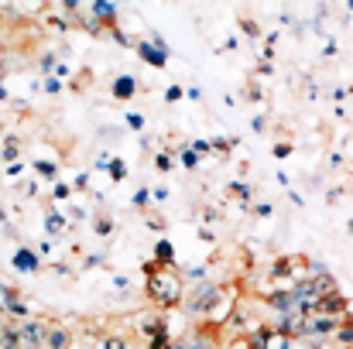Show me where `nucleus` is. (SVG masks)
<instances>
[{
  "label": "nucleus",
  "mask_w": 353,
  "mask_h": 349,
  "mask_svg": "<svg viewBox=\"0 0 353 349\" xmlns=\"http://www.w3.org/2000/svg\"><path fill=\"white\" fill-rule=\"evenodd\" d=\"M144 274H148V295H151V302H154V305L172 308V305H179V302H182V281H179V274H175L172 267L148 264V267H144Z\"/></svg>",
  "instance_id": "nucleus-1"
},
{
  "label": "nucleus",
  "mask_w": 353,
  "mask_h": 349,
  "mask_svg": "<svg viewBox=\"0 0 353 349\" xmlns=\"http://www.w3.org/2000/svg\"><path fill=\"white\" fill-rule=\"evenodd\" d=\"M220 295H223V288L216 281H199V284H192V295L185 302V312L189 315H210V308L220 305Z\"/></svg>",
  "instance_id": "nucleus-2"
},
{
  "label": "nucleus",
  "mask_w": 353,
  "mask_h": 349,
  "mask_svg": "<svg viewBox=\"0 0 353 349\" xmlns=\"http://www.w3.org/2000/svg\"><path fill=\"white\" fill-rule=\"evenodd\" d=\"M45 336H48V322H41V319H24L17 329L21 349H45Z\"/></svg>",
  "instance_id": "nucleus-3"
},
{
  "label": "nucleus",
  "mask_w": 353,
  "mask_h": 349,
  "mask_svg": "<svg viewBox=\"0 0 353 349\" xmlns=\"http://www.w3.org/2000/svg\"><path fill=\"white\" fill-rule=\"evenodd\" d=\"M312 315H326V319H340V322H343V315H347V298H343L340 291H330V295H323V298L312 302Z\"/></svg>",
  "instance_id": "nucleus-4"
},
{
  "label": "nucleus",
  "mask_w": 353,
  "mask_h": 349,
  "mask_svg": "<svg viewBox=\"0 0 353 349\" xmlns=\"http://www.w3.org/2000/svg\"><path fill=\"white\" fill-rule=\"evenodd\" d=\"M134 48H137V55H141L148 65H158V69H161L165 59H168V45H165V38H158V34L148 38V41H137Z\"/></svg>",
  "instance_id": "nucleus-5"
},
{
  "label": "nucleus",
  "mask_w": 353,
  "mask_h": 349,
  "mask_svg": "<svg viewBox=\"0 0 353 349\" xmlns=\"http://www.w3.org/2000/svg\"><path fill=\"white\" fill-rule=\"evenodd\" d=\"M0 312H10V315H17V319H28L24 298H21L14 288H7V284H0Z\"/></svg>",
  "instance_id": "nucleus-6"
},
{
  "label": "nucleus",
  "mask_w": 353,
  "mask_h": 349,
  "mask_svg": "<svg viewBox=\"0 0 353 349\" xmlns=\"http://www.w3.org/2000/svg\"><path fill=\"white\" fill-rule=\"evenodd\" d=\"M90 14L103 24V28H114L117 24V3H107V0H97V3H90Z\"/></svg>",
  "instance_id": "nucleus-7"
},
{
  "label": "nucleus",
  "mask_w": 353,
  "mask_h": 349,
  "mask_svg": "<svg viewBox=\"0 0 353 349\" xmlns=\"http://www.w3.org/2000/svg\"><path fill=\"white\" fill-rule=\"evenodd\" d=\"M72 346V332L65 326H48V336H45V349H69Z\"/></svg>",
  "instance_id": "nucleus-8"
},
{
  "label": "nucleus",
  "mask_w": 353,
  "mask_h": 349,
  "mask_svg": "<svg viewBox=\"0 0 353 349\" xmlns=\"http://www.w3.org/2000/svg\"><path fill=\"white\" fill-rule=\"evenodd\" d=\"M154 264H161V267H175V246H172L168 240H158V246H154Z\"/></svg>",
  "instance_id": "nucleus-9"
},
{
  "label": "nucleus",
  "mask_w": 353,
  "mask_h": 349,
  "mask_svg": "<svg viewBox=\"0 0 353 349\" xmlns=\"http://www.w3.org/2000/svg\"><path fill=\"white\" fill-rule=\"evenodd\" d=\"M14 267H17V271H28V274L38 271V253H31L28 246H21V250L14 253Z\"/></svg>",
  "instance_id": "nucleus-10"
},
{
  "label": "nucleus",
  "mask_w": 353,
  "mask_h": 349,
  "mask_svg": "<svg viewBox=\"0 0 353 349\" xmlns=\"http://www.w3.org/2000/svg\"><path fill=\"white\" fill-rule=\"evenodd\" d=\"M134 93H137V79L134 76H120L114 83V100H130Z\"/></svg>",
  "instance_id": "nucleus-11"
},
{
  "label": "nucleus",
  "mask_w": 353,
  "mask_h": 349,
  "mask_svg": "<svg viewBox=\"0 0 353 349\" xmlns=\"http://www.w3.org/2000/svg\"><path fill=\"white\" fill-rule=\"evenodd\" d=\"M45 230L52 233V236H59V233L65 230V220H62L59 213H48V216H45Z\"/></svg>",
  "instance_id": "nucleus-12"
},
{
  "label": "nucleus",
  "mask_w": 353,
  "mask_h": 349,
  "mask_svg": "<svg viewBox=\"0 0 353 349\" xmlns=\"http://www.w3.org/2000/svg\"><path fill=\"white\" fill-rule=\"evenodd\" d=\"M107 168H110L114 182H120V178H127V165H123L120 158H110V161H107Z\"/></svg>",
  "instance_id": "nucleus-13"
},
{
  "label": "nucleus",
  "mask_w": 353,
  "mask_h": 349,
  "mask_svg": "<svg viewBox=\"0 0 353 349\" xmlns=\"http://www.w3.org/2000/svg\"><path fill=\"white\" fill-rule=\"evenodd\" d=\"M100 349H130V346H127L123 336H107V339L100 343Z\"/></svg>",
  "instance_id": "nucleus-14"
},
{
  "label": "nucleus",
  "mask_w": 353,
  "mask_h": 349,
  "mask_svg": "<svg viewBox=\"0 0 353 349\" xmlns=\"http://www.w3.org/2000/svg\"><path fill=\"white\" fill-rule=\"evenodd\" d=\"M34 168H38V175H41V178H55V175H59V168H55V165H48V161H38Z\"/></svg>",
  "instance_id": "nucleus-15"
},
{
  "label": "nucleus",
  "mask_w": 353,
  "mask_h": 349,
  "mask_svg": "<svg viewBox=\"0 0 353 349\" xmlns=\"http://www.w3.org/2000/svg\"><path fill=\"white\" fill-rule=\"evenodd\" d=\"M185 277H189L192 284H199V281H206V267H189V271H185Z\"/></svg>",
  "instance_id": "nucleus-16"
},
{
  "label": "nucleus",
  "mask_w": 353,
  "mask_h": 349,
  "mask_svg": "<svg viewBox=\"0 0 353 349\" xmlns=\"http://www.w3.org/2000/svg\"><path fill=\"white\" fill-rule=\"evenodd\" d=\"M127 127H130V130H141V127H144V116L141 114H127Z\"/></svg>",
  "instance_id": "nucleus-17"
},
{
  "label": "nucleus",
  "mask_w": 353,
  "mask_h": 349,
  "mask_svg": "<svg viewBox=\"0 0 353 349\" xmlns=\"http://www.w3.org/2000/svg\"><path fill=\"white\" fill-rule=\"evenodd\" d=\"M17 158V140H7V147H3V161H14Z\"/></svg>",
  "instance_id": "nucleus-18"
},
{
  "label": "nucleus",
  "mask_w": 353,
  "mask_h": 349,
  "mask_svg": "<svg viewBox=\"0 0 353 349\" xmlns=\"http://www.w3.org/2000/svg\"><path fill=\"white\" fill-rule=\"evenodd\" d=\"M196 161H199L196 151H182V165H185V168H196Z\"/></svg>",
  "instance_id": "nucleus-19"
},
{
  "label": "nucleus",
  "mask_w": 353,
  "mask_h": 349,
  "mask_svg": "<svg viewBox=\"0 0 353 349\" xmlns=\"http://www.w3.org/2000/svg\"><path fill=\"white\" fill-rule=\"evenodd\" d=\"M154 165H158V171H168V168H172V158H168V154H158Z\"/></svg>",
  "instance_id": "nucleus-20"
},
{
  "label": "nucleus",
  "mask_w": 353,
  "mask_h": 349,
  "mask_svg": "<svg viewBox=\"0 0 353 349\" xmlns=\"http://www.w3.org/2000/svg\"><path fill=\"white\" fill-rule=\"evenodd\" d=\"M148 199H151V195H148V192L141 189V192L134 195V206H137V209H144V206H148Z\"/></svg>",
  "instance_id": "nucleus-21"
},
{
  "label": "nucleus",
  "mask_w": 353,
  "mask_h": 349,
  "mask_svg": "<svg viewBox=\"0 0 353 349\" xmlns=\"http://www.w3.org/2000/svg\"><path fill=\"white\" fill-rule=\"evenodd\" d=\"M110 230H114V223H110V220H100V223H97V233H100V236H107Z\"/></svg>",
  "instance_id": "nucleus-22"
},
{
  "label": "nucleus",
  "mask_w": 353,
  "mask_h": 349,
  "mask_svg": "<svg viewBox=\"0 0 353 349\" xmlns=\"http://www.w3.org/2000/svg\"><path fill=\"white\" fill-rule=\"evenodd\" d=\"M165 100H168V103H175V100H182V89H179V86H172V89L165 93Z\"/></svg>",
  "instance_id": "nucleus-23"
},
{
  "label": "nucleus",
  "mask_w": 353,
  "mask_h": 349,
  "mask_svg": "<svg viewBox=\"0 0 353 349\" xmlns=\"http://www.w3.org/2000/svg\"><path fill=\"white\" fill-rule=\"evenodd\" d=\"M243 31H247V38H257V24L254 21H243Z\"/></svg>",
  "instance_id": "nucleus-24"
},
{
  "label": "nucleus",
  "mask_w": 353,
  "mask_h": 349,
  "mask_svg": "<svg viewBox=\"0 0 353 349\" xmlns=\"http://www.w3.org/2000/svg\"><path fill=\"white\" fill-rule=\"evenodd\" d=\"M52 65H55V55H45L41 59V72H52Z\"/></svg>",
  "instance_id": "nucleus-25"
},
{
  "label": "nucleus",
  "mask_w": 353,
  "mask_h": 349,
  "mask_svg": "<svg viewBox=\"0 0 353 349\" xmlns=\"http://www.w3.org/2000/svg\"><path fill=\"white\" fill-rule=\"evenodd\" d=\"M59 89H62L59 79H48V83H45V93H59Z\"/></svg>",
  "instance_id": "nucleus-26"
},
{
  "label": "nucleus",
  "mask_w": 353,
  "mask_h": 349,
  "mask_svg": "<svg viewBox=\"0 0 353 349\" xmlns=\"http://www.w3.org/2000/svg\"><path fill=\"white\" fill-rule=\"evenodd\" d=\"M52 195H55V199H69V185H55Z\"/></svg>",
  "instance_id": "nucleus-27"
},
{
  "label": "nucleus",
  "mask_w": 353,
  "mask_h": 349,
  "mask_svg": "<svg viewBox=\"0 0 353 349\" xmlns=\"http://www.w3.org/2000/svg\"><path fill=\"white\" fill-rule=\"evenodd\" d=\"M192 151H196V154H203V151H210V140H196V144H192Z\"/></svg>",
  "instance_id": "nucleus-28"
},
{
  "label": "nucleus",
  "mask_w": 353,
  "mask_h": 349,
  "mask_svg": "<svg viewBox=\"0 0 353 349\" xmlns=\"http://www.w3.org/2000/svg\"><path fill=\"white\" fill-rule=\"evenodd\" d=\"M100 264H103V253H93V257L86 260V267H100Z\"/></svg>",
  "instance_id": "nucleus-29"
},
{
  "label": "nucleus",
  "mask_w": 353,
  "mask_h": 349,
  "mask_svg": "<svg viewBox=\"0 0 353 349\" xmlns=\"http://www.w3.org/2000/svg\"><path fill=\"white\" fill-rule=\"evenodd\" d=\"M274 154H278V158H285V154H292V147H288V144H278V147H274Z\"/></svg>",
  "instance_id": "nucleus-30"
},
{
  "label": "nucleus",
  "mask_w": 353,
  "mask_h": 349,
  "mask_svg": "<svg viewBox=\"0 0 353 349\" xmlns=\"http://www.w3.org/2000/svg\"><path fill=\"white\" fill-rule=\"evenodd\" d=\"M333 349H350V346H333Z\"/></svg>",
  "instance_id": "nucleus-31"
},
{
  "label": "nucleus",
  "mask_w": 353,
  "mask_h": 349,
  "mask_svg": "<svg viewBox=\"0 0 353 349\" xmlns=\"http://www.w3.org/2000/svg\"><path fill=\"white\" fill-rule=\"evenodd\" d=\"M350 230H353V223H350Z\"/></svg>",
  "instance_id": "nucleus-32"
},
{
  "label": "nucleus",
  "mask_w": 353,
  "mask_h": 349,
  "mask_svg": "<svg viewBox=\"0 0 353 349\" xmlns=\"http://www.w3.org/2000/svg\"><path fill=\"white\" fill-rule=\"evenodd\" d=\"M227 349H230V346H227Z\"/></svg>",
  "instance_id": "nucleus-33"
}]
</instances>
